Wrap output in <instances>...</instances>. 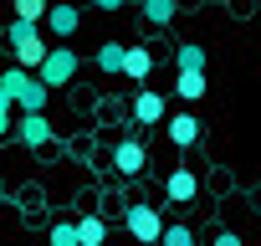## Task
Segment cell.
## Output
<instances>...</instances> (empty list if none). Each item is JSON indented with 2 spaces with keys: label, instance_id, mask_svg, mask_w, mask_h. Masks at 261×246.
<instances>
[{
  "label": "cell",
  "instance_id": "cell-13",
  "mask_svg": "<svg viewBox=\"0 0 261 246\" xmlns=\"http://www.w3.org/2000/svg\"><path fill=\"white\" fill-rule=\"evenodd\" d=\"M123 62H128V46H123V41H102V46H97V67H102L108 77L123 72Z\"/></svg>",
  "mask_w": 261,
  "mask_h": 246
},
{
  "label": "cell",
  "instance_id": "cell-1",
  "mask_svg": "<svg viewBox=\"0 0 261 246\" xmlns=\"http://www.w3.org/2000/svg\"><path fill=\"white\" fill-rule=\"evenodd\" d=\"M0 87H6V92L21 103V113H46V97H51V87H46L36 72H26V67H11V72H0Z\"/></svg>",
  "mask_w": 261,
  "mask_h": 246
},
{
  "label": "cell",
  "instance_id": "cell-15",
  "mask_svg": "<svg viewBox=\"0 0 261 246\" xmlns=\"http://www.w3.org/2000/svg\"><path fill=\"white\" fill-rule=\"evenodd\" d=\"M179 16V0H144V21L149 26H169Z\"/></svg>",
  "mask_w": 261,
  "mask_h": 246
},
{
  "label": "cell",
  "instance_id": "cell-24",
  "mask_svg": "<svg viewBox=\"0 0 261 246\" xmlns=\"http://www.w3.org/2000/svg\"><path fill=\"white\" fill-rule=\"evenodd\" d=\"M72 6H77V0H72Z\"/></svg>",
  "mask_w": 261,
  "mask_h": 246
},
{
  "label": "cell",
  "instance_id": "cell-12",
  "mask_svg": "<svg viewBox=\"0 0 261 246\" xmlns=\"http://www.w3.org/2000/svg\"><path fill=\"white\" fill-rule=\"evenodd\" d=\"M174 67L179 72H205V46L200 41H179L174 46Z\"/></svg>",
  "mask_w": 261,
  "mask_h": 246
},
{
  "label": "cell",
  "instance_id": "cell-14",
  "mask_svg": "<svg viewBox=\"0 0 261 246\" xmlns=\"http://www.w3.org/2000/svg\"><path fill=\"white\" fill-rule=\"evenodd\" d=\"M77 241H82V246H102V241H108V220H102V215H82V220H77Z\"/></svg>",
  "mask_w": 261,
  "mask_h": 246
},
{
  "label": "cell",
  "instance_id": "cell-18",
  "mask_svg": "<svg viewBox=\"0 0 261 246\" xmlns=\"http://www.w3.org/2000/svg\"><path fill=\"white\" fill-rule=\"evenodd\" d=\"M46 241H51V246H82V241H77V220H57Z\"/></svg>",
  "mask_w": 261,
  "mask_h": 246
},
{
  "label": "cell",
  "instance_id": "cell-6",
  "mask_svg": "<svg viewBox=\"0 0 261 246\" xmlns=\"http://www.w3.org/2000/svg\"><path fill=\"white\" fill-rule=\"evenodd\" d=\"M195 195H200V175H195L190 164L169 169V180H164V200H169V205H195Z\"/></svg>",
  "mask_w": 261,
  "mask_h": 246
},
{
  "label": "cell",
  "instance_id": "cell-7",
  "mask_svg": "<svg viewBox=\"0 0 261 246\" xmlns=\"http://www.w3.org/2000/svg\"><path fill=\"white\" fill-rule=\"evenodd\" d=\"M77 26H82V11L72 6V0H51V16H46V31L67 46V36H77Z\"/></svg>",
  "mask_w": 261,
  "mask_h": 246
},
{
  "label": "cell",
  "instance_id": "cell-21",
  "mask_svg": "<svg viewBox=\"0 0 261 246\" xmlns=\"http://www.w3.org/2000/svg\"><path fill=\"white\" fill-rule=\"evenodd\" d=\"M11 108H16V97H11L6 87H0V118H11Z\"/></svg>",
  "mask_w": 261,
  "mask_h": 246
},
{
  "label": "cell",
  "instance_id": "cell-19",
  "mask_svg": "<svg viewBox=\"0 0 261 246\" xmlns=\"http://www.w3.org/2000/svg\"><path fill=\"white\" fill-rule=\"evenodd\" d=\"M159 246H195V231L190 226H164V241Z\"/></svg>",
  "mask_w": 261,
  "mask_h": 246
},
{
  "label": "cell",
  "instance_id": "cell-4",
  "mask_svg": "<svg viewBox=\"0 0 261 246\" xmlns=\"http://www.w3.org/2000/svg\"><path fill=\"white\" fill-rule=\"evenodd\" d=\"M46 87H67L72 77H77V52L72 46H51V57H46V67L36 72Z\"/></svg>",
  "mask_w": 261,
  "mask_h": 246
},
{
  "label": "cell",
  "instance_id": "cell-8",
  "mask_svg": "<svg viewBox=\"0 0 261 246\" xmlns=\"http://www.w3.org/2000/svg\"><path fill=\"white\" fill-rule=\"evenodd\" d=\"M144 144L139 139H118V149H113V164H118V175L123 180H134V175H144Z\"/></svg>",
  "mask_w": 261,
  "mask_h": 246
},
{
  "label": "cell",
  "instance_id": "cell-17",
  "mask_svg": "<svg viewBox=\"0 0 261 246\" xmlns=\"http://www.w3.org/2000/svg\"><path fill=\"white\" fill-rule=\"evenodd\" d=\"M51 16V0H16V21H31V26H41Z\"/></svg>",
  "mask_w": 261,
  "mask_h": 246
},
{
  "label": "cell",
  "instance_id": "cell-2",
  "mask_svg": "<svg viewBox=\"0 0 261 246\" xmlns=\"http://www.w3.org/2000/svg\"><path fill=\"white\" fill-rule=\"evenodd\" d=\"M11 46H16V67H26V72H41L51 57V41H41V31L31 21H11Z\"/></svg>",
  "mask_w": 261,
  "mask_h": 246
},
{
  "label": "cell",
  "instance_id": "cell-16",
  "mask_svg": "<svg viewBox=\"0 0 261 246\" xmlns=\"http://www.w3.org/2000/svg\"><path fill=\"white\" fill-rule=\"evenodd\" d=\"M174 92H179L185 103L205 97V72H174Z\"/></svg>",
  "mask_w": 261,
  "mask_h": 246
},
{
  "label": "cell",
  "instance_id": "cell-11",
  "mask_svg": "<svg viewBox=\"0 0 261 246\" xmlns=\"http://www.w3.org/2000/svg\"><path fill=\"white\" fill-rule=\"evenodd\" d=\"M149 72H154V57H149V46H128L123 77H128V82H149Z\"/></svg>",
  "mask_w": 261,
  "mask_h": 246
},
{
  "label": "cell",
  "instance_id": "cell-22",
  "mask_svg": "<svg viewBox=\"0 0 261 246\" xmlns=\"http://www.w3.org/2000/svg\"><path fill=\"white\" fill-rule=\"evenodd\" d=\"M92 6H97V11H118V6H123V0H92Z\"/></svg>",
  "mask_w": 261,
  "mask_h": 246
},
{
  "label": "cell",
  "instance_id": "cell-10",
  "mask_svg": "<svg viewBox=\"0 0 261 246\" xmlns=\"http://www.w3.org/2000/svg\"><path fill=\"white\" fill-rule=\"evenodd\" d=\"M164 134H169V144L190 149V144H200V118H195V113H174V118L164 123Z\"/></svg>",
  "mask_w": 261,
  "mask_h": 246
},
{
  "label": "cell",
  "instance_id": "cell-9",
  "mask_svg": "<svg viewBox=\"0 0 261 246\" xmlns=\"http://www.w3.org/2000/svg\"><path fill=\"white\" fill-rule=\"evenodd\" d=\"M16 134H21L26 149H46V144H51V123H46V113H21Z\"/></svg>",
  "mask_w": 261,
  "mask_h": 246
},
{
  "label": "cell",
  "instance_id": "cell-3",
  "mask_svg": "<svg viewBox=\"0 0 261 246\" xmlns=\"http://www.w3.org/2000/svg\"><path fill=\"white\" fill-rule=\"evenodd\" d=\"M123 226L139 246H159L164 241V220H159V205H128L123 210Z\"/></svg>",
  "mask_w": 261,
  "mask_h": 246
},
{
  "label": "cell",
  "instance_id": "cell-5",
  "mask_svg": "<svg viewBox=\"0 0 261 246\" xmlns=\"http://www.w3.org/2000/svg\"><path fill=\"white\" fill-rule=\"evenodd\" d=\"M134 123H144V129H159V123H169L164 92H154V87H139V92H134Z\"/></svg>",
  "mask_w": 261,
  "mask_h": 246
},
{
  "label": "cell",
  "instance_id": "cell-20",
  "mask_svg": "<svg viewBox=\"0 0 261 246\" xmlns=\"http://www.w3.org/2000/svg\"><path fill=\"white\" fill-rule=\"evenodd\" d=\"M210 246H241V236H236V231H220V236H215Z\"/></svg>",
  "mask_w": 261,
  "mask_h": 246
},
{
  "label": "cell",
  "instance_id": "cell-23",
  "mask_svg": "<svg viewBox=\"0 0 261 246\" xmlns=\"http://www.w3.org/2000/svg\"><path fill=\"white\" fill-rule=\"evenodd\" d=\"M6 134H11V118H0V139H6Z\"/></svg>",
  "mask_w": 261,
  "mask_h": 246
}]
</instances>
